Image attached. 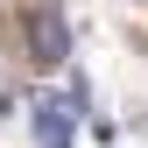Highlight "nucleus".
<instances>
[{
    "label": "nucleus",
    "instance_id": "1",
    "mask_svg": "<svg viewBox=\"0 0 148 148\" xmlns=\"http://www.w3.org/2000/svg\"><path fill=\"white\" fill-rule=\"evenodd\" d=\"M28 57L42 64V71L71 64V21H64L57 7H35V14H28Z\"/></svg>",
    "mask_w": 148,
    "mask_h": 148
},
{
    "label": "nucleus",
    "instance_id": "2",
    "mask_svg": "<svg viewBox=\"0 0 148 148\" xmlns=\"http://www.w3.org/2000/svg\"><path fill=\"white\" fill-rule=\"evenodd\" d=\"M35 141L42 148H71V99H42L35 106Z\"/></svg>",
    "mask_w": 148,
    "mask_h": 148
}]
</instances>
